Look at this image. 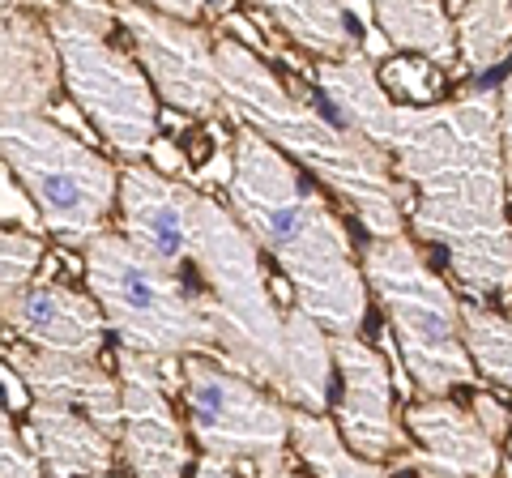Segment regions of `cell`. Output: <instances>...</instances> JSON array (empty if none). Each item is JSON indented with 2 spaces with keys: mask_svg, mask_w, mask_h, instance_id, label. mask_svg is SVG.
Returning <instances> with one entry per match:
<instances>
[{
  "mask_svg": "<svg viewBox=\"0 0 512 478\" xmlns=\"http://www.w3.org/2000/svg\"><path fill=\"white\" fill-rule=\"evenodd\" d=\"M0 214H5V231H30V235H43V214L39 205L30 201V193L22 188V180L5 167V175H0Z\"/></svg>",
  "mask_w": 512,
  "mask_h": 478,
  "instance_id": "26",
  "label": "cell"
},
{
  "mask_svg": "<svg viewBox=\"0 0 512 478\" xmlns=\"http://www.w3.org/2000/svg\"><path fill=\"white\" fill-rule=\"evenodd\" d=\"M192 478H239V474L231 466H222V461H214V457H201L197 470H192Z\"/></svg>",
  "mask_w": 512,
  "mask_h": 478,
  "instance_id": "29",
  "label": "cell"
},
{
  "mask_svg": "<svg viewBox=\"0 0 512 478\" xmlns=\"http://www.w3.org/2000/svg\"><path fill=\"white\" fill-rule=\"evenodd\" d=\"M192 269L210 299L214 325L222 333V355L274 397L286 393V312L261 265V248L231 214V205L197 193L192 205Z\"/></svg>",
  "mask_w": 512,
  "mask_h": 478,
  "instance_id": "5",
  "label": "cell"
},
{
  "mask_svg": "<svg viewBox=\"0 0 512 478\" xmlns=\"http://www.w3.org/2000/svg\"><path fill=\"white\" fill-rule=\"evenodd\" d=\"M218 69L222 111L235 124L261 133L299 171H308L333 197H342L372 239L406 235L414 197L397 180L393 158L380 146L325 116L312 99L286 86L265 56H256L231 35H218Z\"/></svg>",
  "mask_w": 512,
  "mask_h": 478,
  "instance_id": "3",
  "label": "cell"
},
{
  "mask_svg": "<svg viewBox=\"0 0 512 478\" xmlns=\"http://www.w3.org/2000/svg\"><path fill=\"white\" fill-rule=\"evenodd\" d=\"M372 13H376V30L389 39V47L423 56L436 69H453L461 60L453 9L436 5V0H380Z\"/></svg>",
  "mask_w": 512,
  "mask_h": 478,
  "instance_id": "19",
  "label": "cell"
},
{
  "mask_svg": "<svg viewBox=\"0 0 512 478\" xmlns=\"http://www.w3.org/2000/svg\"><path fill=\"white\" fill-rule=\"evenodd\" d=\"M116 22L133 39V56L146 69L154 94L175 116L210 120L222 107L218 39L205 26H192L158 5H116Z\"/></svg>",
  "mask_w": 512,
  "mask_h": 478,
  "instance_id": "10",
  "label": "cell"
},
{
  "mask_svg": "<svg viewBox=\"0 0 512 478\" xmlns=\"http://www.w3.org/2000/svg\"><path fill=\"white\" fill-rule=\"evenodd\" d=\"M333 363L342 376V397L333 406V419L342 427L350 453L363 461H397L410 453L406 419L393 410V372L389 359L363 338H333Z\"/></svg>",
  "mask_w": 512,
  "mask_h": 478,
  "instance_id": "12",
  "label": "cell"
},
{
  "mask_svg": "<svg viewBox=\"0 0 512 478\" xmlns=\"http://www.w3.org/2000/svg\"><path fill=\"white\" fill-rule=\"evenodd\" d=\"M0 478H47V466L39 461V453L13 427V414L0 419Z\"/></svg>",
  "mask_w": 512,
  "mask_h": 478,
  "instance_id": "25",
  "label": "cell"
},
{
  "mask_svg": "<svg viewBox=\"0 0 512 478\" xmlns=\"http://www.w3.org/2000/svg\"><path fill=\"white\" fill-rule=\"evenodd\" d=\"M470 410L478 414V423L487 427V432L495 436V440H504L508 436V410L495 402L491 393H474V402H470Z\"/></svg>",
  "mask_w": 512,
  "mask_h": 478,
  "instance_id": "27",
  "label": "cell"
},
{
  "mask_svg": "<svg viewBox=\"0 0 512 478\" xmlns=\"http://www.w3.org/2000/svg\"><path fill=\"white\" fill-rule=\"evenodd\" d=\"M380 82L397 103H406V107L444 103L440 99L444 77H440V69H427V60H389V65L380 69Z\"/></svg>",
  "mask_w": 512,
  "mask_h": 478,
  "instance_id": "23",
  "label": "cell"
},
{
  "mask_svg": "<svg viewBox=\"0 0 512 478\" xmlns=\"http://www.w3.org/2000/svg\"><path fill=\"white\" fill-rule=\"evenodd\" d=\"M256 478H303L295 466H291V461H269V466H261V470H256Z\"/></svg>",
  "mask_w": 512,
  "mask_h": 478,
  "instance_id": "30",
  "label": "cell"
},
{
  "mask_svg": "<svg viewBox=\"0 0 512 478\" xmlns=\"http://www.w3.org/2000/svg\"><path fill=\"white\" fill-rule=\"evenodd\" d=\"M43 257H47L43 235H30V231L0 235V299L26 291V286L35 282V269Z\"/></svg>",
  "mask_w": 512,
  "mask_h": 478,
  "instance_id": "24",
  "label": "cell"
},
{
  "mask_svg": "<svg viewBox=\"0 0 512 478\" xmlns=\"http://www.w3.org/2000/svg\"><path fill=\"white\" fill-rule=\"evenodd\" d=\"M231 158L227 205L256 248L278 261L295 308L308 312L329 338H359L372 291L342 218L291 158L244 124H235Z\"/></svg>",
  "mask_w": 512,
  "mask_h": 478,
  "instance_id": "2",
  "label": "cell"
},
{
  "mask_svg": "<svg viewBox=\"0 0 512 478\" xmlns=\"http://www.w3.org/2000/svg\"><path fill=\"white\" fill-rule=\"evenodd\" d=\"M461 333L474 359L478 380L512 389V312L487 308V304H461Z\"/></svg>",
  "mask_w": 512,
  "mask_h": 478,
  "instance_id": "22",
  "label": "cell"
},
{
  "mask_svg": "<svg viewBox=\"0 0 512 478\" xmlns=\"http://www.w3.org/2000/svg\"><path fill=\"white\" fill-rule=\"evenodd\" d=\"M5 368L22 376V385L30 389L35 402H56L86 410V419L94 427H103L111 440H120L124 427V385L120 376L103 372L90 359H69V355H47L26 342H5Z\"/></svg>",
  "mask_w": 512,
  "mask_h": 478,
  "instance_id": "17",
  "label": "cell"
},
{
  "mask_svg": "<svg viewBox=\"0 0 512 478\" xmlns=\"http://www.w3.org/2000/svg\"><path fill=\"white\" fill-rule=\"evenodd\" d=\"M0 120L9 116H52L64 90L60 47L39 9H0Z\"/></svg>",
  "mask_w": 512,
  "mask_h": 478,
  "instance_id": "16",
  "label": "cell"
},
{
  "mask_svg": "<svg viewBox=\"0 0 512 478\" xmlns=\"http://www.w3.org/2000/svg\"><path fill=\"white\" fill-rule=\"evenodd\" d=\"M0 150L5 167L39 205L47 235L82 252L107 235V222L120 205V167L107 154L52 116L0 120Z\"/></svg>",
  "mask_w": 512,
  "mask_h": 478,
  "instance_id": "8",
  "label": "cell"
},
{
  "mask_svg": "<svg viewBox=\"0 0 512 478\" xmlns=\"http://www.w3.org/2000/svg\"><path fill=\"white\" fill-rule=\"evenodd\" d=\"M457 26V52L466 73L483 77L487 69L504 65L512 56V5L508 0H470V5H453Z\"/></svg>",
  "mask_w": 512,
  "mask_h": 478,
  "instance_id": "21",
  "label": "cell"
},
{
  "mask_svg": "<svg viewBox=\"0 0 512 478\" xmlns=\"http://www.w3.org/2000/svg\"><path fill=\"white\" fill-rule=\"evenodd\" d=\"M192 205L197 188L150 163L120 167V235L171 269L192 265Z\"/></svg>",
  "mask_w": 512,
  "mask_h": 478,
  "instance_id": "15",
  "label": "cell"
},
{
  "mask_svg": "<svg viewBox=\"0 0 512 478\" xmlns=\"http://www.w3.org/2000/svg\"><path fill=\"white\" fill-rule=\"evenodd\" d=\"M184 376V410L188 432L197 440L201 457H214L222 466H252L261 470L269 461L286 457L291 444V406L261 389L231 363L192 355L180 363Z\"/></svg>",
  "mask_w": 512,
  "mask_h": 478,
  "instance_id": "9",
  "label": "cell"
},
{
  "mask_svg": "<svg viewBox=\"0 0 512 478\" xmlns=\"http://www.w3.org/2000/svg\"><path fill=\"white\" fill-rule=\"evenodd\" d=\"M180 363L120 350L124 427H120L116 449H120L124 470L133 478H184L188 474V461H192L188 432L171 406V389H184Z\"/></svg>",
  "mask_w": 512,
  "mask_h": 478,
  "instance_id": "11",
  "label": "cell"
},
{
  "mask_svg": "<svg viewBox=\"0 0 512 478\" xmlns=\"http://www.w3.org/2000/svg\"><path fill=\"white\" fill-rule=\"evenodd\" d=\"M367 291L384 308V325L397 342L419 397H448L457 385H474V359L461 333V295L423 261L410 235L367 239L359 248Z\"/></svg>",
  "mask_w": 512,
  "mask_h": 478,
  "instance_id": "6",
  "label": "cell"
},
{
  "mask_svg": "<svg viewBox=\"0 0 512 478\" xmlns=\"http://www.w3.org/2000/svg\"><path fill=\"white\" fill-rule=\"evenodd\" d=\"M406 432L419 449L397 457L393 470L410 466L419 478H495L504 466L500 440L478 423L474 410L448 397H419L406 410Z\"/></svg>",
  "mask_w": 512,
  "mask_h": 478,
  "instance_id": "13",
  "label": "cell"
},
{
  "mask_svg": "<svg viewBox=\"0 0 512 478\" xmlns=\"http://www.w3.org/2000/svg\"><path fill=\"white\" fill-rule=\"evenodd\" d=\"M500 137H504V163H508V188H512V69L500 82Z\"/></svg>",
  "mask_w": 512,
  "mask_h": 478,
  "instance_id": "28",
  "label": "cell"
},
{
  "mask_svg": "<svg viewBox=\"0 0 512 478\" xmlns=\"http://www.w3.org/2000/svg\"><path fill=\"white\" fill-rule=\"evenodd\" d=\"M82 269L86 291L103 308L107 329L120 338V350L171 363L192 355L231 363L222 355V333L214 325L210 299L197 282L184 278V269L146 257L120 231L94 239Z\"/></svg>",
  "mask_w": 512,
  "mask_h": 478,
  "instance_id": "4",
  "label": "cell"
},
{
  "mask_svg": "<svg viewBox=\"0 0 512 478\" xmlns=\"http://www.w3.org/2000/svg\"><path fill=\"white\" fill-rule=\"evenodd\" d=\"M47 478H56V474H47Z\"/></svg>",
  "mask_w": 512,
  "mask_h": 478,
  "instance_id": "31",
  "label": "cell"
},
{
  "mask_svg": "<svg viewBox=\"0 0 512 478\" xmlns=\"http://www.w3.org/2000/svg\"><path fill=\"white\" fill-rule=\"evenodd\" d=\"M43 22L52 30L64 65V94L90 120L99 137L124 163H141L158 146V94L137 56H128L107 35L116 22V5H43Z\"/></svg>",
  "mask_w": 512,
  "mask_h": 478,
  "instance_id": "7",
  "label": "cell"
},
{
  "mask_svg": "<svg viewBox=\"0 0 512 478\" xmlns=\"http://www.w3.org/2000/svg\"><path fill=\"white\" fill-rule=\"evenodd\" d=\"M329 116L393 158L410 188V231L448 252L453 278L478 299L512 291L508 163L500 90H461L436 107L397 103L372 56L316 65Z\"/></svg>",
  "mask_w": 512,
  "mask_h": 478,
  "instance_id": "1",
  "label": "cell"
},
{
  "mask_svg": "<svg viewBox=\"0 0 512 478\" xmlns=\"http://www.w3.org/2000/svg\"><path fill=\"white\" fill-rule=\"evenodd\" d=\"M22 436L39 453L47 474H56V478H111L116 474V461H120L116 440L73 406L35 402L26 414Z\"/></svg>",
  "mask_w": 512,
  "mask_h": 478,
  "instance_id": "18",
  "label": "cell"
},
{
  "mask_svg": "<svg viewBox=\"0 0 512 478\" xmlns=\"http://www.w3.org/2000/svg\"><path fill=\"white\" fill-rule=\"evenodd\" d=\"M5 329L9 338L18 333L26 346L47 350V355H69V359H99L107 342V316L94 304L90 291L64 286L56 278L30 282L26 291L5 295Z\"/></svg>",
  "mask_w": 512,
  "mask_h": 478,
  "instance_id": "14",
  "label": "cell"
},
{
  "mask_svg": "<svg viewBox=\"0 0 512 478\" xmlns=\"http://www.w3.org/2000/svg\"><path fill=\"white\" fill-rule=\"evenodd\" d=\"M261 22H274L278 35H286L291 43H299L308 56H316L320 65H338V60H350L363 52V39L355 35V26H350V13L346 5H261L252 9Z\"/></svg>",
  "mask_w": 512,
  "mask_h": 478,
  "instance_id": "20",
  "label": "cell"
}]
</instances>
